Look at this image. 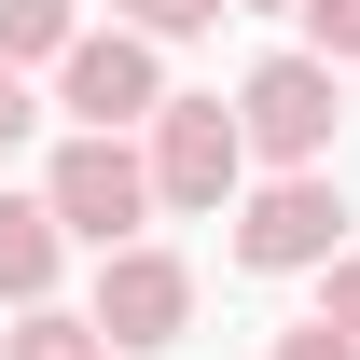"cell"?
Listing matches in <instances>:
<instances>
[{
  "label": "cell",
  "instance_id": "cell-1",
  "mask_svg": "<svg viewBox=\"0 0 360 360\" xmlns=\"http://www.w3.org/2000/svg\"><path fill=\"white\" fill-rule=\"evenodd\" d=\"M236 139H250V167H333V139H347V70L305 42L250 56V84H236Z\"/></svg>",
  "mask_w": 360,
  "mask_h": 360
},
{
  "label": "cell",
  "instance_id": "cell-8",
  "mask_svg": "<svg viewBox=\"0 0 360 360\" xmlns=\"http://www.w3.org/2000/svg\"><path fill=\"white\" fill-rule=\"evenodd\" d=\"M84 42V0H0V70H56Z\"/></svg>",
  "mask_w": 360,
  "mask_h": 360
},
{
  "label": "cell",
  "instance_id": "cell-10",
  "mask_svg": "<svg viewBox=\"0 0 360 360\" xmlns=\"http://www.w3.org/2000/svg\"><path fill=\"white\" fill-rule=\"evenodd\" d=\"M208 14H236V0H111V28H139V42H194Z\"/></svg>",
  "mask_w": 360,
  "mask_h": 360
},
{
  "label": "cell",
  "instance_id": "cell-11",
  "mask_svg": "<svg viewBox=\"0 0 360 360\" xmlns=\"http://www.w3.org/2000/svg\"><path fill=\"white\" fill-rule=\"evenodd\" d=\"M305 14V56H333V70H360V0H291Z\"/></svg>",
  "mask_w": 360,
  "mask_h": 360
},
{
  "label": "cell",
  "instance_id": "cell-5",
  "mask_svg": "<svg viewBox=\"0 0 360 360\" xmlns=\"http://www.w3.org/2000/svg\"><path fill=\"white\" fill-rule=\"evenodd\" d=\"M84 319H97V333H111L125 360L180 347V333H194V264H180L167 236H125V250H97V291H84Z\"/></svg>",
  "mask_w": 360,
  "mask_h": 360
},
{
  "label": "cell",
  "instance_id": "cell-7",
  "mask_svg": "<svg viewBox=\"0 0 360 360\" xmlns=\"http://www.w3.org/2000/svg\"><path fill=\"white\" fill-rule=\"evenodd\" d=\"M56 264H70L56 208L42 194H0V305H56Z\"/></svg>",
  "mask_w": 360,
  "mask_h": 360
},
{
  "label": "cell",
  "instance_id": "cell-6",
  "mask_svg": "<svg viewBox=\"0 0 360 360\" xmlns=\"http://www.w3.org/2000/svg\"><path fill=\"white\" fill-rule=\"evenodd\" d=\"M56 111L97 125V139L153 125V111H167V42H139V28H84V42L56 56Z\"/></svg>",
  "mask_w": 360,
  "mask_h": 360
},
{
  "label": "cell",
  "instance_id": "cell-15",
  "mask_svg": "<svg viewBox=\"0 0 360 360\" xmlns=\"http://www.w3.org/2000/svg\"><path fill=\"white\" fill-rule=\"evenodd\" d=\"M236 14H291V0H236Z\"/></svg>",
  "mask_w": 360,
  "mask_h": 360
},
{
  "label": "cell",
  "instance_id": "cell-12",
  "mask_svg": "<svg viewBox=\"0 0 360 360\" xmlns=\"http://www.w3.org/2000/svg\"><path fill=\"white\" fill-rule=\"evenodd\" d=\"M319 319L360 347V250H333V264H319Z\"/></svg>",
  "mask_w": 360,
  "mask_h": 360
},
{
  "label": "cell",
  "instance_id": "cell-9",
  "mask_svg": "<svg viewBox=\"0 0 360 360\" xmlns=\"http://www.w3.org/2000/svg\"><path fill=\"white\" fill-rule=\"evenodd\" d=\"M0 360H111V333H97L84 305H14V333H0Z\"/></svg>",
  "mask_w": 360,
  "mask_h": 360
},
{
  "label": "cell",
  "instance_id": "cell-13",
  "mask_svg": "<svg viewBox=\"0 0 360 360\" xmlns=\"http://www.w3.org/2000/svg\"><path fill=\"white\" fill-rule=\"evenodd\" d=\"M28 139H42V97H28V70H0V167H14Z\"/></svg>",
  "mask_w": 360,
  "mask_h": 360
},
{
  "label": "cell",
  "instance_id": "cell-3",
  "mask_svg": "<svg viewBox=\"0 0 360 360\" xmlns=\"http://www.w3.org/2000/svg\"><path fill=\"white\" fill-rule=\"evenodd\" d=\"M139 167H153V208H180V222H222L236 194H250L236 97H167V111L139 125Z\"/></svg>",
  "mask_w": 360,
  "mask_h": 360
},
{
  "label": "cell",
  "instance_id": "cell-4",
  "mask_svg": "<svg viewBox=\"0 0 360 360\" xmlns=\"http://www.w3.org/2000/svg\"><path fill=\"white\" fill-rule=\"evenodd\" d=\"M42 208H56V236H70V250H125V236L153 222V167H139V139L70 125V139L42 153Z\"/></svg>",
  "mask_w": 360,
  "mask_h": 360
},
{
  "label": "cell",
  "instance_id": "cell-2",
  "mask_svg": "<svg viewBox=\"0 0 360 360\" xmlns=\"http://www.w3.org/2000/svg\"><path fill=\"white\" fill-rule=\"evenodd\" d=\"M222 222H236V264L250 277H319L360 236V208L333 194V167H250V194H236Z\"/></svg>",
  "mask_w": 360,
  "mask_h": 360
},
{
  "label": "cell",
  "instance_id": "cell-14",
  "mask_svg": "<svg viewBox=\"0 0 360 360\" xmlns=\"http://www.w3.org/2000/svg\"><path fill=\"white\" fill-rule=\"evenodd\" d=\"M277 360H360V347L333 333V319H291V333H277Z\"/></svg>",
  "mask_w": 360,
  "mask_h": 360
}]
</instances>
